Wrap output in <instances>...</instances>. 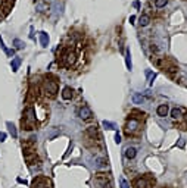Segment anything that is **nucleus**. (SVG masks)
Wrapping results in <instances>:
<instances>
[{
    "label": "nucleus",
    "mask_w": 187,
    "mask_h": 188,
    "mask_svg": "<svg viewBox=\"0 0 187 188\" xmlns=\"http://www.w3.org/2000/svg\"><path fill=\"white\" fill-rule=\"evenodd\" d=\"M119 182H121V188H128V182L124 179V178H121L119 179Z\"/></svg>",
    "instance_id": "obj_24"
},
{
    "label": "nucleus",
    "mask_w": 187,
    "mask_h": 188,
    "mask_svg": "<svg viewBox=\"0 0 187 188\" xmlns=\"http://www.w3.org/2000/svg\"><path fill=\"white\" fill-rule=\"evenodd\" d=\"M49 185H50L49 179H46V178H41V177L35 178V179L33 181V188H49Z\"/></svg>",
    "instance_id": "obj_7"
},
{
    "label": "nucleus",
    "mask_w": 187,
    "mask_h": 188,
    "mask_svg": "<svg viewBox=\"0 0 187 188\" xmlns=\"http://www.w3.org/2000/svg\"><path fill=\"white\" fill-rule=\"evenodd\" d=\"M94 185L97 188H112V181L109 178V175L106 173H96Z\"/></svg>",
    "instance_id": "obj_3"
},
{
    "label": "nucleus",
    "mask_w": 187,
    "mask_h": 188,
    "mask_svg": "<svg viewBox=\"0 0 187 188\" xmlns=\"http://www.w3.org/2000/svg\"><path fill=\"white\" fill-rule=\"evenodd\" d=\"M171 116H172L174 119H180V118H181V109L174 107V109L171 110Z\"/></svg>",
    "instance_id": "obj_19"
},
{
    "label": "nucleus",
    "mask_w": 187,
    "mask_h": 188,
    "mask_svg": "<svg viewBox=\"0 0 187 188\" xmlns=\"http://www.w3.org/2000/svg\"><path fill=\"white\" fill-rule=\"evenodd\" d=\"M62 98L64 100H71L72 98V90L69 87H65L64 90H62Z\"/></svg>",
    "instance_id": "obj_11"
},
{
    "label": "nucleus",
    "mask_w": 187,
    "mask_h": 188,
    "mask_svg": "<svg viewBox=\"0 0 187 188\" xmlns=\"http://www.w3.org/2000/svg\"><path fill=\"white\" fill-rule=\"evenodd\" d=\"M43 87H44L46 94H49L50 97H55V96H56V93H58V82H56V81H53V80H46L44 84H43Z\"/></svg>",
    "instance_id": "obj_6"
},
{
    "label": "nucleus",
    "mask_w": 187,
    "mask_h": 188,
    "mask_svg": "<svg viewBox=\"0 0 187 188\" xmlns=\"http://www.w3.org/2000/svg\"><path fill=\"white\" fill-rule=\"evenodd\" d=\"M14 44H15V47H16V49H22L24 46H25V44H24L19 38H15V40H14Z\"/></svg>",
    "instance_id": "obj_22"
},
{
    "label": "nucleus",
    "mask_w": 187,
    "mask_h": 188,
    "mask_svg": "<svg viewBox=\"0 0 187 188\" xmlns=\"http://www.w3.org/2000/svg\"><path fill=\"white\" fill-rule=\"evenodd\" d=\"M184 144H186L184 138H180V140H178V143H177V146H178L180 148H183V147H184Z\"/></svg>",
    "instance_id": "obj_25"
},
{
    "label": "nucleus",
    "mask_w": 187,
    "mask_h": 188,
    "mask_svg": "<svg viewBox=\"0 0 187 188\" xmlns=\"http://www.w3.org/2000/svg\"><path fill=\"white\" fill-rule=\"evenodd\" d=\"M134 188H153V181L149 177H139L134 181Z\"/></svg>",
    "instance_id": "obj_5"
},
{
    "label": "nucleus",
    "mask_w": 187,
    "mask_h": 188,
    "mask_svg": "<svg viewBox=\"0 0 187 188\" xmlns=\"http://www.w3.org/2000/svg\"><path fill=\"white\" fill-rule=\"evenodd\" d=\"M102 123H103V127H105L106 129H115V128H117L114 122H109V121H103Z\"/></svg>",
    "instance_id": "obj_21"
},
{
    "label": "nucleus",
    "mask_w": 187,
    "mask_h": 188,
    "mask_svg": "<svg viewBox=\"0 0 187 188\" xmlns=\"http://www.w3.org/2000/svg\"><path fill=\"white\" fill-rule=\"evenodd\" d=\"M108 165H106V160L103 159V157H99V159H96V168L97 169H103V168H106Z\"/></svg>",
    "instance_id": "obj_16"
},
{
    "label": "nucleus",
    "mask_w": 187,
    "mask_h": 188,
    "mask_svg": "<svg viewBox=\"0 0 187 188\" xmlns=\"http://www.w3.org/2000/svg\"><path fill=\"white\" fill-rule=\"evenodd\" d=\"M22 125H25V129H34V127H35V110H34V107L25 109Z\"/></svg>",
    "instance_id": "obj_1"
},
{
    "label": "nucleus",
    "mask_w": 187,
    "mask_h": 188,
    "mask_svg": "<svg viewBox=\"0 0 187 188\" xmlns=\"http://www.w3.org/2000/svg\"><path fill=\"white\" fill-rule=\"evenodd\" d=\"M80 118L83 119V121H89V119H91L93 118V113H91V109L89 107V106H83L81 109H80Z\"/></svg>",
    "instance_id": "obj_8"
},
{
    "label": "nucleus",
    "mask_w": 187,
    "mask_h": 188,
    "mask_svg": "<svg viewBox=\"0 0 187 188\" xmlns=\"http://www.w3.org/2000/svg\"><path fill=\"white\" fill-rule=\"evenodd\" d=\"M184 119H186V122H187V113H186V115H184Z\"/></svg>",
    "instance_id": "obj_30"
},
{
    "label": "nucleus",
    "mask_w": 187,
    "mask_h": 188,
    "mask_svg": "<svg viewBox=\"0 0 187 188\" xmlns=\"http://www.w3.org/2000/svg\"><path fill=\"white\" fill-rule=\"evenodd\" d=\"M168 110H169V109H168V104H161V106H158V109H156L158 115L162 116V118L168 115Z\"/></svg>",
    "instance_id": "obj_9"
},
{
    "label": "nucleus",
    "mask_w": 187,
    "mask_h": 188,
    "mask_svg": "<svg viewBox=\"0 0 187 188\" xmlns=\"http://www.w3.org/2000/svg\"><path fill=\"white\" fill-rule=\"evenodd\" d=\"M121 141H122V140H121V135L117 132V134H115V143H117V144H119Z\"/></svg>",
    "instance_id": "obj_26"
},
{
    "label": "nucleus",
    "mask_w": 187,
    "mask_h": 188,
    "mask_svg": "<svg viewBox=\"0 0 187 188\" xmlns=\"http://www.w3.org/2000/svg\"><path fill=\"white\" fill-rule=\"evenodd\" d=\"M40 43H41V47H47L49 46V35L44 31L40 32Z\"/></svg>",
    "instance_id": "obj_14"
},
{
    "label": "nucleus",
    "mask_w": 187,
    "mask_h": 188,
    "mask_svg": "<svg viewBox=\"0 0 187 188\" xmlns=\"http://www.w3.org/2000/svg\"><path fill=\"white\" fill-rule=\"evenodd\" d=\"M139 21H140L142 27H146V25H149V22H150V16H149V15H142Z\"/></svg>",
    "instance_id": "obj_18"
},
{
    "label": "nucleus",
    "mask_w": 187,
    "mask_h": 188,
    "mask_svg": "<svg viewBox=\"0 0 187 188\" xmlns=\"http://www.w3.org/2000/svg\"><path fill=\"white\" fill-rule=\"evenodd\" d=\"M136 154H137L136 147H127V148H125V157H127V159H134Z\"/></svg>",
    "instance_id": "obj_10"
},
{
    "label": "nucleus",
    "mask_w": 187,
    "mask_h": 188,
    "mask_svg": "<svg viewBox=\"0 0 187 188\" xmlns=\"http://www.w3.org/2000/svg\"><path fill=\"white\" fill-rule=\"evenodd\" d=\"M87 135H90L91 138H94V137H97V138H100V137H99V132H97L96 125H93V127H89V128H87Z\"/></svg>",
    "instance_id": "obj_12"
},
{
    "label": "nucleus",
    "mask_w": 187,
    "mask_h": 188,
    "mask_svg": "<svg viewBox=\"0 0 187 188\" xmlns=\"http://www.w3.org/2000/svg\"><path fill=\"white\" fill-rule=\"evenodd\" d=\"M134 7L139 9V7H140V3H139V2H134Z\"/></svg>",
    "instance_id": "obj_29"
},
{
    "label": "nucleus",
    "mask_w": 187,
    "mask_h": 188,
    "mask_svg": "<svg viewBox=\"0 0 187 188\" xmlns=\"http://www.w3.org/2000/svg\"><path fill=\"white\" fill-rule=\"evenodd\" d=\"M133 102H134V104H142V103H144V96H143V94H139V93L133 94Z\"/></svg>",
    "instance_id": "obj_13"
},
{
    "label": "nucleus",
    "mask_w": 187,
    "mask_h": 188,
    "mask_svg": "<svg viewBox=\"0 0 187 188\" xmlns=\"http://www.w3.org/2000/svg\"><path fill=\"white\" fill-rule=\"evenodd\" d=\"M7 127H9V129H10V134H12V135H14L15 138H16V128H15L12 123H7Z\"/></svg>",
    "instance_id": "obj_23"
},
{
    "label": "nucleus",
    "mask_w": 187,
    "mask_h": 188,
    "mask_svg": "<svg viewBox=\"0 0 187 188\" xmlns=\"http://www.w3.org/2000/svg\"><path fill=\"white\" fill-rule=\"evenodd\" d=\"M134 21H136V16H130V24H134Z\"/></svg>",
    "instance_id": "obj_28"
},
{
    "label": "nucleus",
    "mask_w": 187,
    "mask_h": 188,
    "mask_svg": "<svg viewBox=\"0 0 187 188\" xmlns=\"http://www.w3.org/2000/svg\"><path fill=\"white\" fill-rule=\"evenodd\" d=\"M140 129V121L136 118H130L125 123V134L127 135H134L137 131Z\"/></svg>",
    "instance_id": "obj_4"
},
{
    "label": "nucleus",
    "mask_w": 187,
    "mask_h": 188,
    "mask_svg": "<svg viewBox=\"0 0 187 188\" xmlns=\"http://www.w3.org/2000/svg\"><path fill=\"white\" fill-rule=\"evenodd\" d=\"M60 60L64 62V65L65 66H72L74 63H75V60H77V53L74 52V50H71V49H66V50H64V53L60 55Z\"/></svg>",
    "instance_id": "obj_2"
},
{
    "label": "nucleus",
    "mask_w": 187,
    "mask_h": 188,
    "mask_svg": "<svg viewBox=\"0 0 187 188\" xmlns=\"http://www.w3.org/2000/svg\"><path fill=\"white\" fill-rule=\"evenodd\" d=\"M6 140V134L5 132H0V143H3Z\"/></svg>",
    "instance_id": "obj_27"
},
{
    "label": "nucleus",
    "mask_w": 187,
    "mask_h": 188,
    "mask_svg": "<svg viewBox=\"0 0 187 188\" xmlns=\"http://www.w3.org/2000/svg\"><path fill=\"white\" fill-rule=\"evenodd\" d=\"M167 3H168V0H155V6H156L158 9L165 7V6H167Z\"/></svg>",
    "instance_id": "obj_20"
},
{
    "label": "nucleus",
    "mask_w": 187,
    "mask_h": 188,
    "mask_svg": "<svg viewBox=\"0 0 187 188\" xmlns=\"http://www.w3.org/2000/svg\"><path fill=\"white\" fill-rule=\"evenodd\" d=\"M125 65H127V69L131 71L133 65H131V53H130V49H127V52H125Z\"/></svg>",
    "instance_id": "obj_15"
},
{
    "label": "nucleus",
    "mask_w": 187,
    "mask_h": 188,
    "mask_svg": "<svg viewBox=\"0 0 187 188\" xmlns=\"http://www.w3.org/2000/svg\"><path fill=\"white\" fill-rule=\"evenodd\" d=\"M19 65H21V59H19V57H15L14 60H12V63H10L12 71L16 72V71H18V68H19Z\"/></svg>",
    "instance_id": "obj_17"
}]
</instances>
